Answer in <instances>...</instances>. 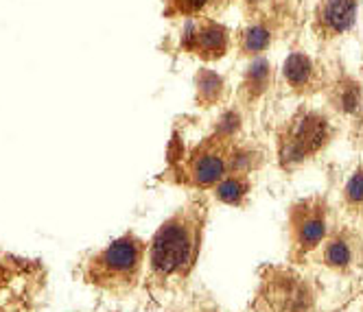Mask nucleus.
<instances>
[{
	"label": "nucleus",
	"mask_w": 363,
	"mask_h": 312,
	"mask_svg": "<svg viewBox=\"0 0 363 312\" xmlns=\"http://www.w3.org/2000/svg\"><path fill=\"white\" fill-rule=\"evenodd\" d=\"M296 236H298V245L304 249L315 247L324 236H326V221L320 214H308L304 216L298 227H296Z\"/></svg>",
	"instance_id": "nucleus-9"
},
{
	"label": "nucleus",
	"mask_w": 363,
	"mask_h": 312,
	"mask_svg": "<svg viewBox=\"0 0 363 312\" xmlns=\"http://www.w3.org/2000/svg\"><path fill=\"white\" fill-rule=\"evenodd\" d=\"M357 18V0H324L320 9L322 29L330 35H340L352 27Z\"/></svg>",
	"instance_id": "nucleus-6"
},
{
	"label": "nucleus",
	"mask_w": 363,
	"mask_h": 312,
	"mask_svg": "<svg viewBox=\"0 0 363 312\" xmlns=\"http://www.w3.org/2000/svg\"><path fill=\"white\" fill-rule=\"evenodd\" d=\"M337 100H340V108L344 110V112H357V108H359V103H361V90H359V83H352V81H348V83H344L342 88H340V92H337Z\"/></svg>",
	"instance_id": "nucleus-14"
},
{
	"label": "nucleus",
	"mask_w": 363,
	"mask_h": 312,
	"mask_svg": "<svg viewBox=\"0 0 363 312\" xmlns=\"http://www.w3.org/2000/svg\"><path fill=\"white\" fill-rule=\"evenodd\" d=\"M208 0H182V7H184L186 11H199Z\"/></svg>",
	"instance_id": "nucleus-17"
},
{
	"label": "nucleus",
	"mask_w": 363,
	"mask_h": 312,
	"mask_svg": "<svg viewBox=\"0 0 363 312\" xmlns=\"http://www.w3.org/2000/svg\"><path fill=\"white\" fill-rule=\"evenodd\" d=\"M245 195H247V184L239 177H228V179L223 177L217 186V197L230 205H239Z\"/></svg>",
	"instance_id": "nucleus-10"
},
{
	"label": "nucleus",
	"mask_w": 363,
	"mask_h": 312,
	"mask_svg": "<svg viewBox=\"0 0 363 312\" xmlns=\"http://www.w3.org/2000/svg\"><path fill=\"white\" fill-rule=\"evenodd\" d=\"M282 74L294 88H304L313 79V64H311V59L304 53H294L284 62Z\"/></svg>",
	"instance_id": "nucleus-8"
},
{
	"label": "nucleus",
	"mask_w": 363,
	"mask_h": 312,
	"mask_svg": "<svg viewBox=\"0 0 363 312\" xmlns=\"http://www.w3.org/2000/svg\"><path fill=\"white\" fill-rule=\"evenodd\" d=\"M225 171H228V164L221 155L217 153H201L199 158L193 160V166H191V173H193V179L195 184L199 186H215L219 181L225 177Z\"/></svg>",
	"instance_id": "nucleus-7"
},
{
	"label": "nucleus",
	"mask_w": 363,
	"mask_h": 312,
	"mask_svg": "<svg viewBox=\"0 0 363 312\" xmlns=\"http://www.w3.org/2000/svg\"><path fill=\"white\" fill-rule=\"evenodd\" d=\"M269 79V66L265 62H254L247 70V90L252 94H258L265 90V83Z\"/></svg>",
	"instance_id": "nucleus-13"
},
{
	"label": "nucleus",
	"mask_w": 363,
	"mask_h": 312,
	"mask_svg": "<svg viewBox=\"0 0 363 312\" xmlns=\"http://www.w3.org/2000/svg\"><path fill=\"white\" fill-rule=\"evenodd\" d=\"M330 136L328 120L320 114H302L298 120H294L291 129L287 132V138L282 140V160L287 164H296L306 160L308 155L318 153Z\"/></svg>",
	"instance_id": "nucleus-4"
},
{
	"label": "nucleus",
	"mask_w": 363,
	"mask_h": 312,
	"mask_svg": "<svg viewBox=\"0 0 363 312\" xmlns=\"http://www.w3.org/2000/svg\"><path fill=\"white\" fill-rule=\"evenodd\" d=\"M145 255V245L136 236H123L103 249L90 262L88 277L92 284L108 291L132 289L138 279Z\"/></svg>",
	"instance_id": "nucleus-2"
},
{
	"label": "nucleus",
	"mask_w": 363,
	"mask_h": 312,
	"mask_svg": "<svg viewBox=\"0 0 363 312\" xmlns=\"http://www.w3.org/2000/svg\"><path fill=\"white\" fill-rule=\"evenodd\" d=\"M324 260H326V265H328V267L346 269V267H350V262H352V247H350L344 238H335V241L326 247Z\"/></svg>",
	"instance_id": "nucleus-11"
},
{
	"label": "nucleus",
	"mask_w": 363,
	"mask_h": 312,
	"mask_svg": "<svg viewBox=\"0 0 363 312\" xmlns=\"http://www.w3.org/2000/svg\"><path fill=\"white\" fill-rule=\"evenodd\" d=\"M346 197L352 201V203H361L363 201V173H354L348 181L346 186Z\"/></svg>",
	"instance_id": "nucleus-15"
},
{
	"label": "nucleus",
	"mask_w": 363,
	"mask_h": 312,
	"mask_svg": "<svg viewBox=\"0 0 363 312\" xmlns=\"http://www.w3.org/2000/svg\"><path fill=\"white\" fill-rule=\"evenodd\" d=\"M184 46L197 50L206 57H219L225 53L228 35L219 24H203V27H189L184 35Z\"/></svg>",
	"instance_id": "nucleus-5"
},
{
	"label": "nucleus",
	"mask_w": 363,
	"mask_h": 312,
	"mask_svg": "<svg viewBox=\"0 0 363 312\" xmlns=\"http://www.w3.org/2000/svg\"><path fill=\"white\" fill-rule=\"evenodd\" d=\"M199 251V227L195 216L175 214L169 219L158 233L153 236L149 247V267L155 279H179L184 277Z\"/></svg>",
	"instance_id": "nucleus-1"
},
{
	"label": "nucleus",
	"mask_w": 363,
	"mask_h": 312,
	"mask_svg": "<svg viewBox=\"0 0 363 312\" xmlns=\"http://www.w3.org/2000/svg\"><path fill=\"white\" fill-rule=\"evenodd\" d=\"M239 127V116L237 114H225L223 118H221V122H219V129H221V132H225V134H232V132H235V129Z\"/></svg>",
	"instance_id": "nucleus-16"
},
{
	"label": "nucleus",
	"mask_w": 363,
	"mask_h": 312,
	"mask_svg": "<svg viewBox=\"0 0 363 312\" xmlns=\"http://www.w3.org/2000/svg\"><path fill=\"white\" fill-rule=\"evenodd\" d=\"M261 301L267 312H311L313 291L306 279L289 271H274L263 279Z\"/></svg>",
	"instance_id": "nucleus-3"
},
{
	"label": "nucleus",
	"mask_w": 363,
	"mask_h": 312,
	"mask_svg": "<svg viewBox=\"0 0 363 312\" xmlns=\"http://www.w3.org/2000/svg\"><path fill=\"white\" fill-rule=\"evenodd\" d=\"M269 42H272V35L263 27H250L243 35V48L247 53H263L269 46Z\"/></svg>",
	"instance_id": "nucleus-12"
}]
</instances>
